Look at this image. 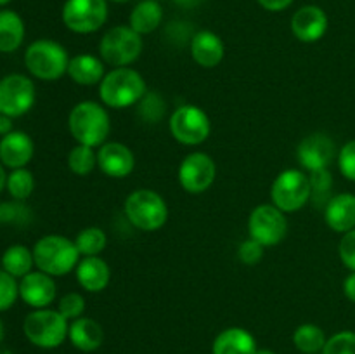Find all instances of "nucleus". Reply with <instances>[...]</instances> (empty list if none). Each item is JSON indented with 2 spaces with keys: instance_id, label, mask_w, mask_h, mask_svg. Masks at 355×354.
<instances>
[{
  "instance_id": "34",
  "label": "nucleus",
  "mask_w": 355,
  "mask_h": 354,
  "mask_svg": "<svg viewBox=\"0 0 355 354\" xmlns=\"http://www.w3.org/2000/svg\"><path fill=\"white\" fill-rule=\"evenodd\" d=\"M19 295V285L16 283V278L7 271H0V311H6L16 302Z\"/></svg>"
},
{
  "instance_id": "47",
  "label": "nucleus",
  "mask_w": 355,
  "mask_h": 354,
  "mask_svg": "<svg viewBox=\"0 0 355 354\" xmlns=\"http://www.w3.org/2000/svg\"><path fill=\"white\" fill-rule=\"evenodd\" d=\"M10 0H0V6H6V3H9Z\"/></svg>"
},
{
  "instance_id": "14",
  "label": "nucleus",
  "mask_w": 355,
  "mask_h": 354,
  "mask_svg": "<svg viewBox=\"0 0 355 354\" xmlns=\"http://www.w3.org/2000/svg\"><path fill=\"white\" fill-rule=\"evenodd\" d=\"M336 156V146L329 135L321 134H311L298 144L297 158L304 169L309 172L314 170L328 169L331 165L333 158Z\"/></svg>"
},
{
  "instance_id": "42",
  "label": "nucleus",
  "mask_w": 355,
  "mask_h": 354,
  "mask_svg": "<svg viewBox=\"0 0 355 354\" xmlns=\"http://www.w3.org/2000/svg\"><path fill=\"white\" fill-rule=\"evenodd\" d=\"M9 132H12V121H10V118L6 117V115H0V134L6 135L9 134Z\"/></svg>"
},
{
  "instance_id": "13",
  "label": "nucleus",
  "mask_w": 355,
  "mask_h": 354,
  "mask_svg": "<svg viewBox=\"0 0 355 354\" xmlns=\"http://www.w3.org/2000/svg\"><path fill=\"white\" fill-rule=\"evenodd\" d=\"M217 176L215 162L207 153H191L179 167V183L187 193L200 194L214 184Z\"/></svg>"
},
{
  "instance_id": "36",
  "label": "nucleus",
  "mask_w": 355,
  "mask_h": 354,
  "mask_svg": "<svg viewBox=\"0 0 355 354\" xmlns=\"http://www.w3.org/2000/svg\"><path fill=\"white\" fill-rule=\"evenodd\" d=\"M309 180H311V189H312V196L314 200L326 196L329 193V189L333 187V176L329 174L328 169L322 170H314L309 176Z\"/></svg>"
},
{
  "instance_id": "8",
  "label": "nucleus",
  "mask_w": 355,
  "mask_h": 354,
  "mask_svg": "<svg viewBox=\"0 0 355 354\" xmlns=\"http://www.w3.org/2000/svg\"><path fill=\"white\" fill-rule=\"evenodd\" d=\"M99 52L107 65L128 66L141 56L142 38L130 26H114L101 38Z\"/></svg>"
},
{
  "instance_id": "2",
  "label": "nucleus",
  "mask_w": 355,
  "mask_h": 354,
  "mask_svg": "<svg viewBox=\"0 0 355 354\" xmlns=\"http://www.w3.org/2000/svg\"><path fill=\"white\" fill-rule=\"evenodd\" d=\"M101 99L106 106L121 110L139 103L146 94V82L135 69L121 66L106 73L99 85Z\"/></svg>"
},
{
  "instance_id": "21",
  "label": "nucleus",
  "mask_w": 355,
  "mask_h": 354,
  "mask_svg": "<svg viewBox=\"0 0 355 354\" xmlns=\"http://www.w3.org/2000/svg\"><path fill=\"white\" fill-rule=\"evenodd\" d=\"M214 354H255L257 342L252 333L239 326L225 328L218 333L211 346Z\"/></svg>"
},
{
  "instance_id": "28",
  "label": "nucleus",
  "mask_w": 355,
  "mask_h": 354,
  "mask_svg": "<svg viewBox=\"0 0 355 354\" xmlns=\"http://www.w3.org/2000/svg\"><path fill=\"white\" fill-rule=\"evenodd\" d=\"M293 342L300 353L318 354L319 351L324 349L326 335L318 325L305 323V325H300L297 330H295Z\"/></svg>"
},
{
  "instance_id": "37",
  "label": "nucleus",
  "mask_w": 355,
  "mask_h": 354,
  "mask_svg": "<svg viewBox=\"0 0 355 354\" xmlns=\"http://www.w3.org/2000/svg\"><path fill=\"white\" fill-rule=\"evenodd\" d=\"M263 248H266V246L260 245L257 239L253 238L245 239V242L239 245V250H238L239 260H241L243 264H248V266H255V264H259L260 260H262Z\"/></svg>"
},
{
  "instance_id": "18",
  "label": "nucleus",
  "mask_w": 355,
  "mask_h": 354,
  "mask_svg": "<svg viewBox=\"0 0 355 354\" xmlns=\"http://www.w3.org/2000/svg\"><path fill=\"white\" fill-rule=\"evenodd\" d=\"M33 141L24 132H9L0 141V162L10 169H24L33 158Z\"/></svg>"
},
{
  "instance_id": "38",
  "label": "nucleus",
  "mask_w": 355,
  "mask_h": 354,
  "mask_svg": "<svg viewBox=\"0 0 355 354\" xmlns=\"http://www.w3.org/2000/svg\"><path fill=\"white\" fill-rule=\"evenodd\" d=\"M340 172L349 180H355V141L347 142L338 153Z\"/></svg>"
},
{
  "instance_id": "46",
  "label": "nucleus",
  "mask_w": 355,
  "mask_h": 354,
  "mask_svg": "<svg viewBox=\"0 0 355 354\" xmlns=\"http://www.w3.org/2000/svg\"><path fill=\"white\" fill-rule=\"evenodd\" d=\"M2 339H3V325L2 321H0V342H2Z\"/></svg>"
},
{
  "instance_id": "11",
  "label": "nucleus",
  "mask_w": 355,
  "mask_h": 354,
  "mask_svg": "<svg viewBox=\"0 0 355 354\" xmlns=\"http://www.w3.org/2000/svg\"><path fill=\"white\" fill-rule=\"evenodd\" d=\"M250 238L257 239L260 245L272 246L283 242L288 233V221L284 212L276 205H260L252 212L248 219Z\"/></svg>"
},
{
  "instance_id": "9",
  "label": "nucleus",
  "mask_w": 355,
  "mask_h": 354,
  "mask_svg": "<svg viewBox=\"0 0 355 354\" xmlns=\"http://www.w3.org/2000/svg\"><path fill=\"white\" fill-rule=\"evenodd\" d=\"M107 19V0H66L62 23L75 33H94Z\"/></svg>"
},
{
  "instance_id": "43",
  "label": "nucleus",
  "mask_w": 355,
  "mask_h": 354,
  "mask_svg": "<svg viewBox=\"0 0 355 354\" xmlns=\"http://www.w3.org/2000/svg\"><path fill=\"white\" fill-rule=\"evenodd\" d=\"M179 7H184V9H193V7H198L200 3H203V0H173Z\"/></svg>"
},
{
  "instance_id": "29",
  "label": "nucleus",
  "mask_w": 355,
  "mask_h": 354,
  "mask_svg": "<svg viewBox=\"0 0 355 354\" xmlns=\"http://www.w3.org/2000/svg\"><path fill=\"white\" fill-rule=\"evenodd\" d=\"M106 243H107L106 233H104L101 228H96V226L80 231L75 239V245L76 248H78L80 255H85V257L99 255V253L106 248Z\"/></svg>"
},
{
  "instance_id": "30",
  "label": "nucleus",
  "mask_w": 355,
  "mask_h": 354,
  "mask_svg": "<svg viewBox=\"0 0 355 354\" xmlns=\"http://www.w3.org/2000/svg\"><path fill=\"white\" fill-rule=\"evenodd\" d=\"M97 155L94 148L85 144H78L69 151L68 155V165L73 174L76 176H89L94 169H96Z\"/></svg>"
},
{
  "instance_id": "22",
  "label": "nucleus",
  "mask_w": 355,
  "mask_h": 354,
  "mask_svg": "<svg viewBox=\"0 0 355 354\" xmlns=\"http://www.w3.org/2000/svg\"><path fill=\"white\" fill-rule=\"evenodd\" d=\"M111 278L110 266L101 257H85L76 266V280L87 292H103Z\"/></svg>"
},
{
  "instance_id": "6",
  "label": "nucleus",
  "mask_w": 355,
  "mask_h": 354,
  "mask_svg": "<svg viewBox=\"0 0 355 354\" xmlns=\"http://www.w3.org/2000/svg\"><path fill=\"white\" fill-rule=\"evenodd\" d=\"M125 215L142 231H156L168 219V207L156 191L137 189L125 201Z\"/></svg>"
},
{
  "instance_id": "1",
  "label": "nucleus",
  "mask_w": 355,
  "mask_h": 354,
  "mask_svg": "<svg viewBox=\"0 0 355 354\" xmlns=\"http://www.w3.org/2000/svg\"><path fill=\"white\" fill-rule=\"evenodd\" d=\"M68 127L78 144L96 148L103 144L110 134V115L101 104L82 101L69 113Z\"/></svg>"
},
{
  "instance_id": "44",
  "label": "nucleus",
  "mask_w": 355,
  "mask_h": 354,
  "mask_svg": "<svg viewBox=\"0 0 355 354\" xmlns=\"http://www.w3.org/2000/svg\"><path fill=\"white\" fill-rule=\"evenodd\" d=\"M7 184V177H6V172H3V167L0 165V191L3 189V186Z\"/></svg>"
},
{
  "instance_id": "24",
  "label": "nucleus",
  "mask_w": 355,
  "mask_h": 354,
  "mask_svg": "<svg viewBox=\"0 0 355 354\" xmlns=\"http://www.w3.org/2000/svg\"><path fill=\"white\" fill-rule=\"evenodd\" d=\"M68 75L78 85H96L104 78V65L92 54H78L69 59Z\"/></svg>"
},
{
  "instance_id": "19",
  "label": "nucleus",
  "mask_w": 355,
  "mask_h": 354,
  "mask_svg": "<svg viewBox=\"0 0 355 354\" xmlns=\"http://www.w3.org/2000/svg\"><path fill=\"white\" fill-rule=\"evenodd\" d=\"M191 54L194 61L203 68H215L224 59V42L214 31L201 30L191 40Z\"/></svg>"
},
{
  "instance_id": "33",
  "label": "nucleus",
  "mask_w": 355,
  "mask_h": 354,
  "mask_svg": "<svg viewBox=\"0 0 355 354\" xmlns=\"http://www.w3.org/2000/svg\"><path fill=\"white\" fill-rule=\"evenodd\" d=\"M322 354H355V332H340L326 340Z\"/></svg>"
},
{
  "instance_id": "39",
  "label": "nucleus",
  "mask_w": 355,
  "mask_h": 354,
  "mask_svg": "<svg viewBox=\"0 0 355 354\" xmlns=\"http://www.w3.org/2000/svg\"><path fill=\"white\" fill-rule=\"evenodd\" d=\"M338 252H340V259L342 262L349 267L350 271H355V228L352 231L345 233L340 242L338 246Z\"/></svg>"
},
{
  "instance_id": "45",
  "label": "nucleus",
  "mask_w": 355,
  "mask_h": 354,
  "mask_svg": "<svg viewBox=\"0 0 355 354\" xmlns=\"http://www.w3.org/2000/svg\"><path fill=\"white\" fill-rule=\"evenodd\" d=\"M255 354H276V353H274V351H270V349H257Z\"/></svg>"
},
{
  "instance_id": "26",
  "label": "nucleus",
  "mask_w": 355,
  "mask_h": 354,
  "mask_svg": "<svg viewBox=\"0 0 355 354\" xmlns=\"http://www.w3.org/2000/svg\"><path fill=\"white\" fill-rule=\"evenodd\" d=\"M24 38V23L14 10H0V52H14Z\"/></svg>"
},
{
  "instance_id": "23",
  "label": "nucleus",
  "mask_w": 355,
  "mask_h": 354,
  "mask_svg": "<svg viewBox=\"0 0 355 354\" xmlns=\"http://www.w3.org/2000/svg\"><path fill=\"white\" fill-rule=\"evenodd\" d=\"M68 337L76 349L83 351V353H92V351L99 349L103 344L104 330L96 319L78 318L69 325Z\"/></svg>"
},
{
  "instance_id": "16",
  "label": "nucleus",
  "mask_w": 355,
  "mask_h": 354,
  "mask_svg": "<svg viewBox=\"0 0 355 354\" xmlns=\"http://www.w3.org/2000/svg\"><path fill=\"white\" fill-rule=\"evenodd\" d=\"M97 165L106 176L121 179V177L130 176L134 170V153L121 142H107V144L101 146L99 153H97Z\"/></svg>"
},
{
  "instance_id": "40",
  "label": "nucleus",
  "mask_w": 355,
  "mask_h": 354,
  "mask_svg": "<svg viewBox=\"0 0 355 354\" xmlns=\"http://www.w3.org/2000/svg\"><path fill=\"white\" fill-rule=\"evenodd\" d=\"M260 6L266 10H270V12H279V10H284L286 7H290L293 3V0H257Z\"/></svg>"
},
{
  "instance_id": "15",
  "label": "nucleus",
  "mask_w": 355,
  "mask_h": 354,
  "mask_svg": "<svg viewBox=\"0 0 355 354\" xmlns=\"http://www.w3.org/2000/svg\"><path fill=\"white\" fill-rule=\"evenodd\" d=\"M328 30V16L318 6H305L291 17V31L305 44H312L324 37Z\"/></svg>"
},
{
  "instance_id": "27",
  "label": "nucleus",
  "mask_w": 355,
  "mask_h": 354,
  "mask_svg": "<svg viewBox=\"0 0 355 354\" xmlns=\"http://www.w3.org/2000/svg\"><path fill=\"white\" fill-rule=\"evenodd\" d=\"M33 264H35L33 252H30L24 245L9 246L2 257L3 271L12 274L14 278L26 276L28 273H31Z\"/></svg>"
},
{
  "instance_id": "5",
  "label": "nucleus",
  "mask_w": 355,
  "mask_h": 354,
  "mask_svg": "<svg viewBox=\"0 0 355 354\" xmlns=\"http://www.w3.org/2000/svg\"><path fill=\"white\" fill-rule=\"evenodd\" d=\"M24 335L31 344L44 349L59 347L68 337V319L54 309H37L24 319Z\"/></svg>"
},
{
  "instance_id": "48",
  "label": "nucleus",
  "mask_w": 355,
  "mask_h": 354,
  "mask_svg": "<svg viewBox=\"0 0 355 354\" xmlns=\"http://www.w3.org/2000/svg\"><path fill=\"white\" fill-rule=\"evenodd\" d=\"M113 2H118V3H123V2H128V0H113Z\"/></svg>"
},
{
  "instance_id": "12",
  "label": "nucleus",
  "mask_w": 355,
  "mask_h": 354,
  "mask_svg": "<svg viewBox=\"0 0 355 354\" xmlns=\"http://www.w3.org/2000/svg\"><path fill=\"white\" fill-rule=\"evenodd\" d=\"M35 103V85L28 76L12 73L0 80V115L14 118L28 113Z\"/></svg>"
},
{
  "instance_id": "32",
  "label": "nucleus",
  "mask_w": 355,
  "mask_h": 354,
  "mask_svg": "<svg viewBox=\"0 0 355 354\" xmlns=\"http://www.w3.org/2000/svg\"><path fill=\"white\" fill-rule=\"evenodd\" d=\"M163 113H165V101L162 99L158 92L144 94L141 99V106H139V115L142 120L149 121V124H158L162 120Z\"/></svg>"
},
{
  "instance_id": "20",
  "label": "nucleus",
  "mask_w": 355,
  "mask_h": 354,
  "mask_svg": "<svg viewBox=\"0 0 355 354\" xmlns=\"http://www.w3.org/2000/svg\"><path fill=\"white\" fill-rule=\"evenodd\" d=\"M326 224L336 233H349L355 228V194L340 193L326 203Z\"/></svg>"
},
{
  "instance_id": "3",
  "label": "nucleus",
  "mask_w": 355,
  "mask_h": 354,
  "mask_svg": "<svg viewBox=\"0 0 355 354\" xmlns=\"http://www.w3.org/2000/svg\"><path fill=\"white\" fill-rule=\"evenodd\" d=\"M80 252L75 242L59 235H49L38 239L33 248V259L38 269L51 276H64L78 266Z\"/></svg>"
},
{
  "instance_id": "10",
  "label": "nucleus",
  "mask_w": 355,
  "mask_h": 354,
  "mask_svg": "<svg viewBox=\"0 0 355 354\" xmlns=\"http://www.w3.org/2000/svg\"><path fill=\"white\" fill-rule=\"evenodd\" d=\"M210 118L201 108L184 104L170 117V132L173 139L186 146L201 144L210 135Z\"/></svg>"
},
{
  "instance_id": "41",
  "label": "nucleus",
  "mask_w": 355,
  "mask_h": 354,
  "mask_svg": "<svg viewBox=\"0 0 355 354\" xmlns=\"http://www.w3.org/2000/svg\"><path fill=\"white\" fill-rule=\"evenodd\" d=\"M343 292H345L349 301L355 302V271H352V273L345 278V281H343Z\"/></svg>"
},
{
  "instance_id": "7",
  "label": "nucleus",
  "mask_w": 355,
  "mask_h": 354,
  "mask_svg": "<svg viewBox=\"0 0 355 354\" xmlns=\"http://www.w3.org/2000/svg\"><path fill=\"white\" fill-rule=\"evenodd\" d=\"M312 189L309 176L302 170L288 169L276 177L270 187L272 205L283 212H297L311 200Z\"/></svg>"
},
{
  "instance_id": "35",
  "label": "nucleus",
  "mask_w": 355,
  "mask_h": 354,
  "mask_svg": "<svg viewBox=\"0 0 355 354\" xmlns=\"http://www.w3.org/2000/svg\"><path fill=\"white\" fill-rule=\"evenodd\" d=\"M59 312L64 316L66 319H78L82 318L83 311H85V298L80 294H68L61 298L59 302Z\"/></svg>"
},
{
  "instance_id": "49",
  "label": "nucleus",
  "mask_w": 355,
  "mask_h": 354,
  "mask_svg": "<svg viewBox=\"0 0 355 354\" xmlns=\"http://www.w3.org/2000/svg\"><path fill=\"white\" fill-rule=\"evenodd\" d=\"M0 222H2V219H0Z\"/></svg>"
},
{
  "instance_id": "25",
  "label": "nucleus",
  "mask_w": 355,
  "mask_h": 354,
  "mask_svg": "<svg viewBox=\"0 0 355 354\" xmlns=\"http://www.w3.org/2000/svg\"><path fill=\"white\" fill-rule=\"evenodd\" d=\"M163 21V9L156 0H142L132 9L130 28L139 35H148L155 31Z\"/></svg>"
},
{
  "instance_id": "4",
  "label": "nucleus",
  "mask_w": 355,
  "mask_h": 354,
  "mask_svg": "<svg viewBox=\"0 0 355 354\" xmlns=\"http://www.w3.org/2000/svg\"><path fill=\"white\" fill-rule=\"evenodd\" d=\"M24 62H26L28 71L40 80H52L61 78L64 73H68V52L61 44L54 40H42L33 42L26 49L24 54Z\"/></svg>"
},
{
  "instance_id": "17",
  "label": "nucleus",
  "mask_w": 355,
  "mask_h": 354,
  "mask_svg": "<svg viewBox=\"0 0 355 354\" xmlns=\"http://www.w3.org/2000/svg\"><path fill=\"white\" fill-rule=\"evenodd\" d=\"M19 295L28 305L37 309H45L55 298V283L51 274L42 271L28 273L19 283Z\"/></svg>"
},
{
  "instance_id": "31",
  "label": "nucleus",
  "mask_w": 355,
  "mask_h": 354,
  "mask_svg": "<svg viewBox=\"0 0 355 354\" xmlns=\"http://www.w3.org/2000/svg\"><path fill=\"white\" fill-rule=\"evenodd\" d=\"M33 174L26 169H14V172L7 177V189L16 200H26L33 193Z\"/></svg>"
}]
</instances>
